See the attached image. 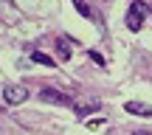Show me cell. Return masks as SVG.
Segmentation results:
<instances>
[{
  "label": "cell",
  "mask_w": 152,
  "mask_h": 135,
  "mask_svg": "<svg viewBox=\"0 0 152 135\" xmlns=\"http://www.w3.org/2000/svg\"><path fill=\"white\" fill-rule=\"evenodd\" d=\"M132 135H152V132H144V130H138V132H132Z\"/></svg>",
  "instance_id": "11"
},
{
  "label": "cell",
  "mask_w": 152,
  "mask_h": 135,
  "mask_svg": "<svg viewBox=\"0 0 152 135\" xmlns=\"http://www.w3.org/2000/svg\"><path fill=\"white\" fill-rule=\"evenodd\" d=\"M90 59H93V62H99V65H104V56H102V54H96V51H90Z\"/></svg>",
  "instance_id": "10"
},
{
  "label": "cell",
  "mask_w": 152,
  "mask_h": 135,
  "mask_svg": "<svg viewBox=\"0 0 152 135\" xmlns=\"http://www.w3.org/2000/svg\"><path fill=\"white\" fill-rule=\"evenodd\" d=\"M73 6H76V11H79L82 17H96V20H99V14H96V11H93L90 6L85 3V0H73Z\"/></svg>",
  "instance_id": "7"
},
{
  "label": "cell",
  "mask_w": 152,
  "mask_h": 135,
  "mask_svg": "<svg viewBox=\"0 0 152 135\" xmlns=\"http://www.w3.org/2000/svg\"><path fill=\"white\" fill-rule=\"evenodd\" d=\"M149 14H152V6H149Z\"/></svg>",
  "instance_id": "12"
},
{
  "label": "cell",
  "mask_w": 152,
  "mask_h": 135,
  "mask_svg": "<svg viewBox=\"0 0 152 135\" xmlns=\"http://www.w3.org/2000/svg\"><path fill=\"white\" fill-rule=\"evenodd\" d=\"M39 101H48V104H73L71 96H65V93L56 90V87H42V90H39Z\"/></svg>",
  "instance_id": "2"
},
{
  "label": "cell",
  "mask_w": 152,
  "mask_h": 135,
  "mask_svg": "<svg viewBox=\"0 0 152 135\" xmlns=\"http://www.w3.org/2000/svg\"><path fill=\"white\" fill-rule=\"evenodd\" d=\"M73 107H76V115H79V118H85L87 113L99 110V101H87V104H73Z\"/></svg>",
  "instance_id": "6"
},
{
  "label": "cell",
  "mask_w": 152,
  "mask_h": 135,
  "mask_svg": "<svg viewBox=\"0 0 152 135\" xmlns=\"http://www.w3.org/2000/svg\"><path fill=\"white\" fill-rule=\"evenodd\" d=\"M3 99H6V104H23L28 99V87H23V85H9L3 90Z\"/></svg>",
  "instance_id": "3"
},
{
  "label": "cell",
  "mask_w": 152,
  "mask_h": 135,
  "mask_svg": "<svg viewBox=\"0 0 152 135\" xmlns=\"http://www.w3.org/2000/svg\"><path fill=\"white\" fill-rule=\"evenodd\" d=\"M56 54H59V59H71V48L65 39H56Z\"/></svg>",
  "instance_id": "8"
},
{
  "label": "cell",
  "mask_w": 152,
  "mask_h": 135,
  "mask_svg": "<svg viewBox=\"0 0 152 135\" xmlns=\"http://www.w3.org/2000/svg\"><path fill=\"white\" fill-rule=\"evenodd\" d=\"M104 124H107L104 118H93V121H87V130H102Z\"/></svg>",
  "instance_id": "9"
},
{
  "label": "cell",
  "mask_w": 152,
  "mask_h": 135,
  "mask_svg": "<svg viewBox=\"0 0 152 135\" xmlns=\"http://www.w3.org/2000/svg\"><path fill=\"white\" fill-rule=\"evenodd\" d=\"M144 11H149V6L141 3V0H135L130 6V11H127V28L130 31H141L144 28Z\"/></svg>",
  "instance_id": "1"
},
{
  "label": "cell",
  "mask_w": 152,
  "mask_h": 135,
  "mask_svg": "<svg viewBox=\"0 0 152 135\" xmlns=\"http://www.w3.org/2000/svg\"><path fill=\"white\" fill-rule=\"evenodd\" d=\"M31 59L37 62V65H45V68H56V62L51 59L48 54H42V51H34V54H31Z\"/></svg>",
  "instance_id": "5"
},
{
  "label": "cell",
  "mask_w": 152,
  "mask_h": 135,
  "mask_svg": "<svg viewBox=\"0 0 152 135\" xmlns=\"http://www.w3.org/2000/svg\"><path fill=\"white\" fill-rule=\"evenodd\" d=\"M124 110L132 113V115H141V118H149L152 115V104H144V101H127Z\"/></svg>",
  "instance_id": "4"
}]
</instances>
